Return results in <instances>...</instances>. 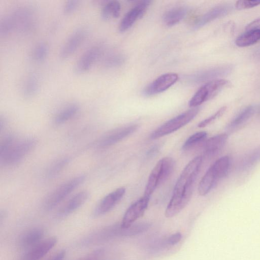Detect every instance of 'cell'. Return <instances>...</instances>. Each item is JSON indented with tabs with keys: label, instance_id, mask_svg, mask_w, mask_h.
Listing matches in <instances>:
<instances>
[{
	"label": "cell",
	"instance_id": "obj_38",
	"mask_svg": "<svg viewBox=\"0 0 260 260\" xmlns=\"http://www.w3.org/2000/svg\"><path fill=\"white\" fill-rule=\"evenodd\" d=\"M260 28V18L255 19L251 22L246 26V30Z\"/></svg>",
	"mask_w": 260,
	"mask_h": 260
},
{
	"label": "cell",
	"instance_id": "obj_27",
	"mask_svg": "<svg viewBox=\"0 0 260 260\" xmlns=\"http://www.w3.org/2000/svg\"><path fill=\"white\" fill-rule=\"evenodd\" d=\"M121 11L120 4L116 1H111L106 3L101 10V16L103 19L108 20L119 17Z\"/></svg>",
	"mask_w": 260,
	"mask_h": 260
},
{
	"label": "cell",
	"instance_id": "obj_23",
	"mask_svg": "<svg viewBox=\"0 0 260 260\" xmlns=\"http://www.w3.org/2000/svg\"><path fill=\"white\" fill-rule=\"evenodd\" d=\"M254 106H249L242 110L228 124L227 128L233 130L244 124L254 114Z\"/></svg>",
	"mask_w": 260,
	"mask_h": 260
},
{
	"label": "cell",
	"instance_id": "obj_17",
	"mask_svg": "<svg viewBox=\"0 0 260 260\" xmlns=\"http://www.w3.org/2000/svg\"><path fill=\"white\" fill-rule=\"evenodd\" d=\"M231 9V6L228 5H220L212 8L197 20L194 28H200L211 21L226 15Z\"/></svg>",
	"mask_w": 260,
	"mask_h": 260
},
{
	"label": "cell",
	"instance_id": "obj_13",
	"mask_svg": "<svg viewBox=\"0 0 260 260\" xmlns=\"http://www.w3.org/2000/svg\"><path fill=\"white\" fill-rule=\"evenodd\" d=\"M57 242V239L55 237L43 240L28 249L20 260H40L55 246Z\"/></svg>",
	"mask_w": 260,
	"mask_h": 260
},
{
	"label": "cell",
	"instance_id": "obj_8",
	"mask_svg": "<svg viewBox=\"0 0 260 260\" xmlns=\"http://www.w3.org/2000/svg\"><path fill=\"white\" fill-rule=\"evenodd\" d=\"M138 128L137 124H131L113 129L102 137L99 142L101 147L111 146L134 133Z\"/></svg>",
	"mask_w": 260,
	"mask_h": 260
},
{
	"label": "cell",
	"instance_id": "obj_2",
	"mask_svg": "<svg viewBox=\"0 0 260 260\" xmlns=\"http://www.w3.org/2000/svg\"><path fill=\"white\" fill-rule=\"evenodd\" d=\"M32 137L18 138L14 134L6 136L0 145V161L2 165L13 166L19 163L36 145Z\"/></svg>",
	"mask_w": 260,
	"mask_h": 260
},
{
	"label": "cell",
	"instance_id": "obj_1",
	"mask_svg": "<svg viewBox=\"0 0 260 260\" xmlns=\"http://www.w3.org/2000/svg\"><path fill=\"white\" fill-rule=\"evenodd\" d=\"M202 162V157L197 156L190 160L182 171L165 211V215L167 218L177 215L189 203Z\"/></svg>",
	"mask_w": 260,
	"mask_h": 260
},
{
	"label": "cell",
	"instance_id": "obj_36",
	"mask_svg": "<svg viewBox=\"0 0 260 260\" xmlns=\"http://www.w3.org/2000/svg\"><path fill=\"white\" fill-rule=\"evenodd\" d=\"M79 1L76 0H70L67 1L63 7V11L65 13H70L74 11L77 8Z\"/></svg>",
	"mask_w": 260,
	"mask_h": 260
},
{
	"label": "cell",
	"instance_id": "obj_16",
	"mask_svg": "<svg viewBox=\"0 0 260 260\" xmlns=\"http://www.w3.org/2000/svg\"><path fill=\"white\" fill-rule=\"evenodd\" d=\"M89 193L84 190L79 192L71 198L58 211L56 216L58 218H64L70 215L88 200Z\"/></svg>",
	"mask_w": 260,
	"mask_h": 260
},
{
	"label": "cell",
	"instance_id": "obj_32",
	"mask_svg": "<svg viewBox=\"0 0 260 260\" xmlns=\"http://www.w3.org/2000/svg\"><path fill=\"white\" fill-rule=\"evenodd\" d=\"M48 51L47 45L44 42L38 43L34 48L32 52L33 59L37 62H41L46 57Z\"/></svg>",
	"mask_w": 260,
	"mask_h": 260
},
{
	"label": "cell",
	"instance_id": "obj_20",
	"mask_svg": "<svg viewBox=\"0 0 260 260\" xmlns=\"http://www.w3.org/2000/svg\"><path fill=\"white\" fill-rule=\"evenodd\" d=\"M187 8L178 6L167 11L163 15L162 21L165 25L172 26L181 21L187 15Z\"/></svg>",
	"mask_w": 260,
	"mask_h": 260
},
{
	"label": "cell",
	"instance_id": "obj_7",
	"mask_svg": "<svg viewBox=\"0 0 260 260\" xmlns=\"http://www.w3.org/2000/svg\"><path fill=\"white\" fill-rule=\"evenodd\" d=\"M150 198L144 195L129 207L123 215L120 224L122 228H129L143 215L148 207Z\"/></svg>",
	"mask_w": 260,
	"mask_h": 260
},
{
	"label": "cell",
	"instance_id": "obj_26",
	"mask_svg": "<svg viewBox=\"0 0 260 260\" xmlns=\"http://www.w3.org/2000/svg\"><path fill=\"white\" fill-rule=\"evenodd\" d=\"M39 88V80L34 74H31L25 79L22 87V93L25 98H31L38 92Z\"/></svg>",
	"mask_w": 260,
	"mask_h": 260
},
{
	"label": "cell",
	"instance_id": "obj_3",
	"mask_svg": "<svg viewBox=\"0 0 260 260\" xmlns=\"http://www.w3.org/2000/svg\"><path fill=\"white\" fill-rule=\"evenodd\" d=\"M174 167L175 161L172 157H165L160 159L150 173L144 195L150 197L171 175Z\"/></svg>",
	"mask_w": 260,
	"mask_h": 260
},
{
	"label": "cell",
	"instance_id": "obj_22",
	"mask_svg": "<svg viewBox=\"0 0 260 260\" xmlns=\"http://www.w3.org/2000/svg\"><path fill=\"white\" fill-rule=\"evenodd\" d=\"M260 41V28L247 30L239 36L235 41V44L240 47L253 45Z\"/></svg>",
	"mask_w": 260,
	"mask_h": 260
},
{
	"label": "cell",
	"instance_id": "obj_6",
	"mask_svg": "<svg viewBox=\"0 0 260 260\" xmlns=\"http://www.w3.org/2000/svg\"><path fill=\"white\" fill-rule=\"evenodd\" d=\"M230 85L231 83L228 80L223 79L207 82L197 90L189 101L188 105L192 108L198 107L215 96L223 89Z\"/></svg>",
	"mask_w": 260,
	"mask_h": 260
},
{
	"label": "cell",
	"instance_id": "obj_10",
	"mask_svg": "<svg viewBox=\"0 0 260 260\" xmlns=\"http://www.w3.org/2000/svg\"><path fill=\"white\" fill-rule=\"evenodd\" d=\"M178 75L174 73L161 75L149 84L143 90L146 96H151L162 92L173 85L178 80Z\"/></svg>",
	"mask_w": 260,
	"mask_h": 260
},
{
	"label": "cell",
	"instance_id": "obj_25",
	"mask_svg": "<svg viewBox=\"0 0 260 260\" xmlns=\"http://www.w3.org/2000/svg\"><path fill=\"white\" fill-rule=\"evenodd\" d=\"M230 164V158L226 155L218 158L210 168L216 177L220 180L228 175Z\"/></svg>",
	"mask_w": 260,
	"mask_h": 260
},
{
	"label": "cell",
	"instance_id": "obj_39",
	"mask_svg": "<svg viewBox=\"0 0 260 260\" xmlns=\"http://www.w3.org/2000/svg\"><path fill=\"white\" fill-rule=\"evenodd\" d=\"M66 254V251L64 250H61L54 254L48 260H63Z\"/></svg>",
	"mask_w": 260,
	"mask_h": 260
},
{
	"label": "cell",
	"instance_id": "obj_4",
	"mask_svg": "<svg viewBox=\"0 0 260 260\" xmlns=\"http://www.w3.org/2000/svg\"><path fill=\"white\" fill-rule=\"evenodd\" d=\"M85 179V175H80L61 184L46 198L43 204L44 209L50 211L55 208L82 184Z\"/></svg>",
	"mask_w": 260,
	"mask_h": 260
},
{
	"label": "cell",
	"instance_id": "obj_24",
	"mask_svg": "<svg viewBox=\"0 0 260 260\" xmlns=\"http://www.w3.org/2000/svg\"><path fill=\"white\" fill-rule=\"evenodd\" d=\"M79 107L76 104H69L60 109L55 115L54 122L62 124L72 119L78 112Z\"/></svg>",
	"mask_w": 260,
	"mask_h": 260
},
{
	"label": "cell",
	"instance_id": "obj_18",
	"mask_svg": "<svg viewBox=\"0 0 260 260\" xmlns=\"http://www.w3.org/2000/svg\"><path fill=\"white\" fill-rule=\"evenodd\" d=\"M44 230L40 228L31 229L24 233L19 240L20 248L28 250L40 243L44 237Z\"/></svg>",
	"mask_w": 260,
	"mask_h": 260
},
{
	"label": "cell",
	"instance_id": "obj_34",
	"mask_svg": "<svg viewBox=\"0 0 260 260\" xmlns=\"http://www.w3.org/2000/svg\"><path fill=\"white\" fill-rule=\"evenodd\" d=\"M260 5V1H238L235 7L237 9L242 10L249 9Z\"/></svg>",
	"mask_w": 260,
	"mask_h": 260
},
{
	"label": "cell",
	"instance_id": "obj_9",
	"mask_svg": "<svg viewBox=\"0 0 260 260\" xmlns=\"http://www.w3.org/2000/svg\"><path fill=\"white\" fill-rule=\"evenodd\" d=\"M125 193L124 187H119L104 197L95 207L93 216L98 217L110 211L122 199Z\"/></svg>",
	"mask_w": 260,
	"mask_h": 260
},
{
	"label": "cell",
	"instance_id": "obj_40",
	"mask_svg": "<svg viewBox=\"0 0 260 260\" xmlns=\"http://www.w3.org/2000/svg\"><path fill=\"white\" fill-rule=\"evenodd\" d=\"M157 150H158V148L157 147H153L148 152V155H151V156L153 155V154L156 153V152L157 151Z\"/></svg>",
	"mask_w": 260,
	"mask_h": 260
},
{
	"label": "cell",
	"instance_id": "obj_30",
	"mask_svg": "<svg viewBox=\"0 0 260 260\" xmlns=\"http://www.w3.org/2000/svg\"><path fill=\"white\" fill-rule=\"evenodd\" d=\"M124 61L123 55L118 53H112L107 55L103 61V66L106 68L117 67Z\"/></svg>",
	"mask_w": 260,
	"mask_h": 260
},
{
	"label": "cell",
	"instance_id": "obj_15",
	"mask_svg": "<svg viewBox=\"0 0 260 260\" xmlns=\"http://www.w3.org/2000/svg\"><path fill=\"white\" fill-rule=\"evenodd\" d=\"M86 34V29L83 28H78L74 31L61 47L60 56L66 58L71 56L82 44Z\"/></svg>",
	"mask_w": 260,
	"mask_h": 260
},
{
	"label": "cell",
	"instance_id": "obj_21",
	"mask_svg": "<svg viewBox=\"0 0 260 260\" xmlns=\"http://www.w3.org/2000/svg\"><path fill=\"white\" fill-rule=\"evenodd\" d=\"M219 180L209 169L201 180L198 186V192L201 196L208 194L217 185Z\"/></svg>",
	"mask_w": 260,
	"mask_h": 260
},
{
	"label": "cell",
	"instance_id": "obj_33",
	"mask_svg": "<svg viewBox=\"0 0 260 260\" xmlns=\"http://www.w3.org/2000/svg\"><path fill=\"white\" fill-rule=\"evenodd\" d=\"M226 109V107L225 106L221 107L214 114L200 122L198 124V126L201 128L206 126L216 119L220 117L221 115H222L225 112Z\"/></svg>",
	"mask_w": 260,
	"mask_h": 260
},
{
	"label": "cell",
	"instance_id": "obj_29",
	"mask_svg": "<svg viewBox=\"0 0 260 260\" xmlns=\"http://www.w3.org/2000/svg\"><path fill=\"white\" fill-rule=\"evenodd\" d=\"M260 161V146L245 156L241 160L240 169L247 171Z\"/></svg>",
	"mask_w": 260,
	"mask_h": 260
},
{
	"label": "cell",
	"instance_id": "obj_28",
	"mask_svg": "<svg viewBox=\"0 0 260 260\" xmlns=\"http://www.w3.org/2000/svg\"><path fill=\"white\" fill-rule=\"evenodd\" d=\"M69 161L70 158L68 157H62L53 162L46 170V177L51 179L57 176Z\"/></svg>",
	"mask_w": 260,
	"mask_h": 260
},
{
	"label": "cell",
	"instance_id": "obj_11",
	"mask_svg": "<svg viewBox=\"0 0 260 260\" xmlns=\"http://www.w3.org/2000/svg\"><path fill=\"white\" fill-rule=\"evenodd\" d=\"M151 3L150 1H142L138 3L121 19L119 25V31L124 32L129 29L138 19L144 15Z\"/></svg>",
	"mask_w": 260,
	"mask_h": 260
},
{
	"label": "cell",
	"instance_id": "obj_35",
	"mask_svg": "<svg viewBox=\"0 0 260 260\" xmlns=\"http://www.w3.org/2000/svg\"><path fill=\"white\" fill-rule=\"evenodd\" d=\"M104 252L105 250L104 249H97L78 260H99L103 256Z\"/></svg>",
	"mask_w": 260,
	"mask_h": 260
},
{
	"label": "cell",
	"instance_id": "obj_5",
	"mask_svg": "<svg viewBox=\"0 0 260 260\" xmlns=\"http://www.w3.org/2000/svg\"><path fill=\"white\" fill-rule=\"evenodd\" d=\"M200 109L192 108L168 120L154 130L150 135L151 139H156L172 133L191 121L198 114Z\"/></svg>",
	"mask_w": 260,
	"mask_h": 260
},
{
	"label": "cell",
	"instance_id": "obj_19",
	"mask_svg": "<svg viewBox=\"0 0 260 260\" xmlns=\"http://www.w3.org/2000/svg\"><path fill=\"white\" fill-rule=\"evenodd\" d=\"M228 137L226 134H221L207 140L204 145L205 155L207 156L216 155L225 145Z\"/></svg>",
	"mask_w": 260,
	"mask_h": 260
},
{
	"label": "cell",
	"instance_id": "obj_31",
	"mask_svg": "<svg viewBox=\"0 0 260 260\" xmlns=\"http://www.w3.org/2000/svg\"><path fill=\"white\" fill-rule=\"evenodd\" d=\"M207 136L206 132L202 131L197 132L191 135L184 143L182 148L184 150H188L198 143L204 140Z\"/></svg>",
	"mask_w": 260,
	"mask_h": 260
},
{
	"label": "cell",
	"instance_id": "obj_14",
	"mask_svg": "<svg viewBox=\"0 0 260 260\" xmlns=\"http://www.w3.org/2000/svg\"><path fill=\"white\" fill-rule=\"evenodd\" d=\"M232 70L231 66L225 65L207 69L190 76L189 82L192 83H199L209 82L216 78L225 76L229 74Z\"/></svg>",
	"mask_w": 260,
	"mask_h": 260
},
{
	"label": "cell",
	"instance_id": "obj_12",
	"mask_svg": "<svg viewBox=\"0 0 260 260\" xmlns=\"http://www.w3.org/2000/svg\"><path fill=\"white\" fill-rule=\"evenodd\" d=\"M102 51V47L100 44H95L88 48L75 63V72L83 73L87 71L100 56Z\"/></svg>",
	"mask_w": 260,
	"mask_h": 260
},
{
	"label": "cell",
	"instance_id": "obj_37",
	"mask_svg": "<svg viewBox=\"0 0 260 260\" xmlns=\"http://www.w3.org/2000/svg\"><path fill=\"white\" fill-rule=\"evenodd\" d=\"M182 239V235L177 232L171 235L167 239V243L168 245H174L178 243Z\"/></svg>",
	"mask_w": 260,
	"mask_h": 260
}]
</instances>
